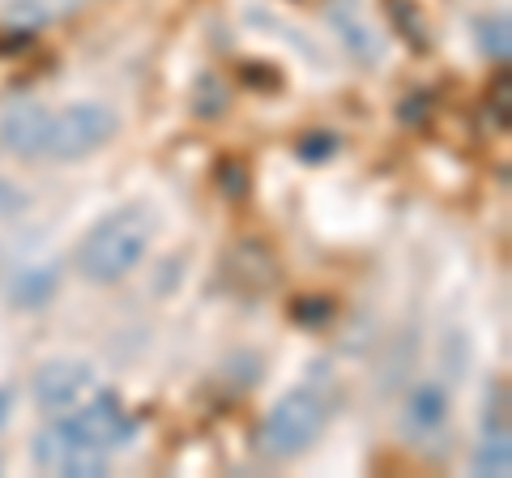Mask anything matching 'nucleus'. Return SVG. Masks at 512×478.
Masks as SVG:
<instances>
[{"mask_svg": "<svg viewBox=\"0 0 512 478\" xmlns=\"http://www.w3.org/2000/svg\"><path fill=\"white\" fill-rule=\"evenodd\" d=\"M150 239H154V214L146 205H124V210L107 214L103 222L90 227L82 248H77V269H82V278L111 286L141 265V257L150 252Z\"/></svg>", "mask_w": 512, "mask_h": 478, "instance_id": "obj_1", "label": "nucleus"}, {"mask_svg": "<svg viewBox=\"0 0 512 478\" xmlns=\"http://www.w3.org/2000/svg\"><path fill=\"white\" fill-rule=\"evenodd\" d=\"M329 423V402L325 393L316 389H291L286 397H278V406L265 414L261 423V436H256V449H261V457L269 461H291L299 453H308L316 436L325 432Z\"/></svg>", "mask_w": 512, "mask_h": 478, "instance_id": "obj_2", "label": "nucleus"}, {"mask_svg": "<svg viewBox=\"0 0 512 478\" xmlns=\"http://www.w3.org/2000/svg\"><path fill=\"white\" fill-rule=\"evenodd\" d=\"M120 133V116L107 103H73L52 116L47 124V150L60 163H77V158L99 154L111 146V137Z\"/></svg>", "mask_w": 512, "mask_h": 478, "instance_id": "obj_3", "label": "nucleus"}, {"mask_svg": "<svg viewBox=\"0 0 512 478\" xmlns=\"http://www.w3.org/2000/svg\"><path fill=\"white\" fill-rule=\"evenodd\" d=\"M30 457L43 474H60V478H103L107 474V453L77 432L73 419H60L52 427H43L30 444Z\"/></svg>", "mask_w": 512, "mask_h": 478, "instance_id": "obj_4", "label": "nucleus"}, {"mask_svg": "<svg viewBox=\"0 0 512 478\" xmlns=\"http://www.w3.org/2000/svg\"><path fill=\"white\" fill-rule=\"evenodd\" d=\"M30 393L43 414H69L94 393V368L86 359H47L30 380Z\"/></svg>", "mask_w": 512, "mask_h": 478, "instance_id": "obj_5", "label": "nucleus"}, {"mask_svg": "<svg viewBox=\"0 0 512 478\" xmlns=\"http://www.w3.org/2000/svg\"><path fill=\"white\" fill-rule=\"evenodd\" d=\"M73 427L82 432L94 449H103V453H116V449H128V444L137 440V419L128 414V406L120 402L116 393H90L82 406H77L73 414Z\"/></svg>", "mask_w": 512, "mask_h": 478, "instance_id": "obj_6", "label": "nucleus"}, {"mask_svg": "<svg viewBox=\"0 0 512 478\" xmlns=\"http://www.w3.org/2000/svg\"><path fill=\"white\" fill-rule=\"evenodd\" d=\"M47 124H52V111L39 107V103H13L5 107L0 116V146L18 158H39L47 150Z\"/></svg>", "mask_w": 512, "mask_h": 478, "instance_id": "obj_7", "label": "nucleus"}, {"mask_svg": "<svg viewBox=\"0 0 512 478\" xmlns=\"http://www.w3.org/2000/svg\"><path fill=\"white\" fill-rule=\"evenodd\" d=\"M60 291V265L56 261H39V265H22L9 278V304L22 312H39L52 304V295Z\"/></svg>", "mask_w": 512, "mask_h": 478, "instance_id": "obj_8", "label": "nucleus"}, {"mask_svg": "<svg viewBox=\"0 0 512 478\" xmlns=\"http://www.w3.org/2000/svg\"><path fill=\"white\" fill-rule=\"evenodd\" d=\"M448 423V393L436 385V380H427V385H419L410 393L406 402V427L414 436H440Z\"/></svg>", "mask_w": 512, "mask_h": 478, "instance_id": "obj_9", "label": "nucleus"}, {"mask_svg": "<svg viewBox=\"0 0 512 478\" xmlns=\"http://www.w3.org/2000/svg\"><path fill=\"white\" fill-rule=\"evenodd\" d=\"M329 22L338 26V35H342V43L350 47V56H359L363 65H372V60L380 56L376 35L367 30V22L359 18V13H350V9H346V0H338V5H329Z\"/></svg>", "mask_w": 512, "mask_h": 478, "instance_id": "obj_10", "label": "nucleus"}, {"mask_svg": "<svg viewBox=\"0 0 512 478\" xmlns=\"http://www.w3.org/2000/svg\"><path fill=\"white\" fill-rule=\"evenodd\" d=\"M508 13H483V18L474 22V39L483 47V56L495 60V65H508V52H512V39H508Z\"/></svg>", "mask_w": 512, "mask_h": 478, "instance_id": "obj_11", "label": "nucleus"}, {"mask_svg": "<svg viewBox=\"0 0 512 478\" xmlns=\"http://www.w3.org/2000/svg\"><path fill=\"white\" fill-rule=\"evenodd\" d=\"M389 18H393V30L414 47V52H427L431 47V26L414 0H389Z\"/></svg>", "mask_w": 512, "mask_h": 478, "instance_id": "obj_12", "label": "nucleus"}, {"mask_svg": "<svg viewBox=\"0 0 512 478\" xmlns=\"http://www.w3.org/2000/svg\"><path fill=\"white\" fill-rule=\"evenodd\" d=\"M474 474L478 478H504L512 474V444L508 432H487V440L474 453Z\"/></svg>", "mask_w": 512, "mask_h": 478, "instance_id": "obj_13", "label": "nucleus"}, {"mask_svg": "<svg viewBox=\"0 0 512 478\" xmlns=\"http://www.w3.org/2000/svg\"><path fill=\"white\" fill-rule=\"evenodd\" d=\"M227 103H231V94H227V86L218 82L214 73H205V77H197V86H192V116H201V120H218L222 111H227Z\"/></svg>", "mask_w": 512, "mask_h": 478, "instance_id": "obj_14", "label": "nucleus"}, {"mask_svg": "<svg viewBox=\"0 0 512 478\" xmlns=\"http://www.w3.org/2000/svg\"><path fill=\"white\" fill-rule=\"evenodd\" d=\"M295 154L303 158V163H325L329 154H338V133H329V129L303 133V137L295 141Z\"/></svg>", "mask_w": 512, "mask_h": 478, "instance_id": "obj_15", "label": "nucleus"}, {"mask_svg": "<svg viewBox=\"0 0 512 478\" xmlns=\"http://www.w3.org/2000/svg\"><path fill=\"white\" fill-rule=\"evenodd\" d=\"M214 180H218V188H222V193H227L231 201H244V197H248V167L235 163V158H222L218 171H214Z\"/></svg>", "mask_w": 512, "mask_h": 478, "instance_id": "obj_16", "label": "nucleus"}, {"mask_svg": "<svg viewBox=\"0 0 512 478\" xmlns=\"http://www.w3.org/2000/svg\"><path fill=\"white\" fill-rule=\"evenodd\" d=\"M508 94H512V77L508 69H500V77L487 90V116L495 120V129H508Z\"/></svg>", "mask_w": 512, "mask_h": 478, "instance_id": "obj_17", "label": "nucleus"}, {"mask_svg": "<svg viewBox=\"0 0 512 478\" xmlns=\"http://www.w3.org/2000/svg\"><path fill=\"white\" fill-rule=\"evenodd\" d=\"M291 316L299 325H325L333 316V304L329 299H320V295H308V299H299V304H291Z\"/></svg>", "mask_w": 512, "mask_h": 478, "instance_id": "obj_18", "label": "nucleus"}, {"mask_svg": "<svg viewBox=\"0 0 512 478\" xmlns=\"http://www.w3.org/2000/svg\"><path fill=\"white\" fill-rule=\"evenodd\" d=\"M487 432H508V385L491 389V410H487Z\"/></svg>", "mask_w": 512, "mask_h": 478, "instance_id": "obj_19", "label": "nucleus"}, {"mask_svg": "<svg viewBox=\"0 0 512 478\" xmlns=\"http://www.w3.org/2000/svg\"><path fill=\"white\" fill-rule=\"evenodd\" d=\"M26 205V193L18 184H9V180H0V218H9V214H18Z\"/></svg>", "mask_w": 512, "mask_h": 478, "instance_id": "obj_20", "label": "nucleus"}, {"mask_svg": "<svg viewBox=\"0 0 512 478\" xmlns=\"http://www.w3.org/2000/svg\"><path fill=\"white\" fill-rule=\"evenodd\" d=\"M13 402H18V393H13L9 385H0V427L9 423V414H13Z\"/></svg>", "mask_w": 512, "mask_h": 478, "instance_id": "obj_21", "label": "nucleus"}]
</instances>
